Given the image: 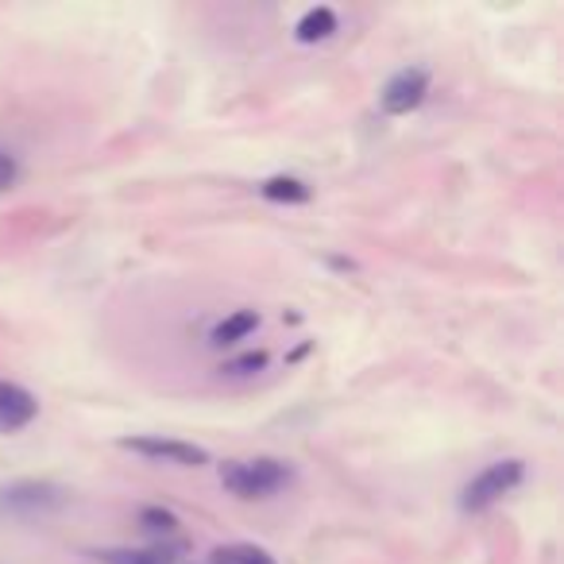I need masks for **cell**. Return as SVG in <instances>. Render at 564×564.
<instances>
[{
  "label": "cell",
  "instance_id": "obj_1",
  "mask_svg": "<svg viewBox=\"0 0 564 564\" xmlns=\"http://www.w3.org/2000/svg\"><path fill=\"white\" fill-rule=\"evenodd\" d=\"M298 479L294 464L279 457H256V460H229L221 464V484L229 487L236 499H271L282 487H291Z\"/></svg>",
  "mask_w": 564,
  "mask_h": 564
},
{
  "label": "cell",
  "instance_id": "obj_2",
  "mask_svg": "<svg viewBox=\"0 0 564 564\" xmlns=\"http://www.w3.org/2000/svg\"><path fill=\"white\" fill-rule=\"evenodd\" d=\"M526 479V464L522 460H495V464H487L479 476H472V484L460 491V511L467 514H484L491 511L503 495H511L514 487Z\"/></svg>",
  "mask_w": 564,
  "mask_h": 564
},
{
  "label": "cell",
  "instance_id": "obj_3",
  "mask_svg": "<svg viewBox=\"0 0 564 564\" xmlns=\"http://www.w3.org/2000/svg\"><path fill=\"white\" fill-rule=\"evenodd\" d=\"M425 98H430V70L425 66H406L383 86L380 108L387 116H410Z\"/></svg>",
  "mask_w": 564,
  "mask_h": 564
},
{
  "label": "cell",
  "instance_id": "obj_4",
  "mask_svg": "<svg viewBox=\"0 0 564 564\" xmlns=\"http://www.w3.org/2000/svg\"><path fill=\"white\" fill-rule=\"evenodd\" d=\"M62 507V491L51 484H12L0 487V514L12 518H39Z\"/></svg>",
  "mask_w": 564,
  "mask_h": 564
},
{
  "label": "cell",
  "instance_id": "obj_5",
  "mask_svg": "<svg viewBox=\"0 0 564 564\" xmlns=\"http://www.w3.org/2000/svg\"><path fill=\"white\" fill-rule=\"evenodd\" d=\"M120 449L140 452V457H148V460H167V464H182V467L209 464V452H205L202 445L170 441V437H124Z\"/></svg>",
  "mask_w": 564,
  "mask_h": 564
},
{
  "label": "cell",
  "instance_id": "obj_6",
  "mask_svg": "<svg viewBox=\"0 0 564 564\" xmlns=\"http://www.w3.org/2000/svg\"><path fill=\"white\" fill-rule=\"evenodd\" d=\"M39 414V402L36 395L20 383L0 380V433H16L24 425H31Z\"/></svg>",
  "mask_w": 564,
  "mask_h": 564
},
{
  "label": "cell",
  "instance_id": "obj_7",
  "mask_svg": "<svg viewBox=\"0 0 564 564\" xmlns=\"http://www.w3.org/2000/svg\"><path fill=\"white\" fill-rule=\"evenodd\" d=\"M259 329V313L256 309H236L229 313L225 321H217L209 333V344L213 348H229V344H240L244 336H252Z\"/></svg>",
  "mask_w": 564,
  "mask_h": 564
},
{
  "label": "cell",
  "instance_id": "obj_8",
  "mask_svg": "<svg viewBox=\"0 0 564 564\" xmlns=\"http://www.w3.org/2000/svg\"><path fill=\"white\" fill-rule=\"evenodd\" d=\"M336 36V12L329 4H318V9H309L306 16L298 20L294 27V39L298 43H325V39Z\"/></svg>",
  "mask_w": 564,
  "mask_h": 564
},
{
  "label": "cell",
  "instance_id": "obj_9",
  "mask_svg": "<svg viewBox=\"0 0 564 564\" xmlns=\"http://www.w3.org/2000/svg\"><path fill=\"white\" fill-rule=\"evenodd\" d=\"M259 194H264L267 202H279V205H306L309 197H313V190L294 175H274L259 185Z\"/></svg>",
  "mask_w": 564,
  "mask_h": 564
},
{
  "label": "cell",
  "instance_id": "obj_10",
  "mask_svg": "<svg viewBox=\"0 0 564 564\" xmlns=\"http://www.w3.org/2000/svg\"><path fill=\"white\" fill-rule=\"evenodd\" d=\"M182 556V546H155V549H140V553H113L108 564H178Z\"/></svg>",
  "mask_w": 564,
  "mask_h": 564
},
{
  "label": "cell",
  "instance_id": "obj_11",
  "mask_svg": "<svg viewBox=\"0 0 564 564\" xmlns=\"http://www.w3.org/2000/svg\"><path fill=\"white\" fill-rule=\"evenodd\" d=\"M209 564H274V556L259 546H225L213 553Z\"/></svg>",
  "mask_w": 564,
  "mask_h": 564
},
{
  "label": "cell",
  "instance_id": "obj_12",
  "mask_svg": "<svg viewBox=\"0 0 564 564\" xmlns=\"http://www.w3.org/2000/svg\"><path fill=\"white\" fill-rule=\"evenodd\" d=\"M140 526L151 529V534H178V514L167 511V507H143L140 511Z\"/></svg>",
  "mask_w": 564,
  "mask_h": 564
},
{
  "label": "cell",
  "instance_id": "obj_13",
  "mask_svg": "<svg viewBox=\"0 0 564 564\" xmlns=\"http://www.w3.org/2000/svg\"><path fill=\"white\" fill-rule=\"evenodd\" d=\"M267 368V352L264 348H256V352H244V356H236V360H229L225 363V375H236V380H244V375H256V371H264Z\"/></svg>",
  "mask_w": 564,
  "mask_h": 564
},
{
  "label": "cell",
  "instance_id": "obj_14",
  "mask_svg": "<svg viewBox=\"0 0 564 564\" xmlns=\"http://www.w3.org/2000/svg\"><path fill=\"white\" fill-rule=\"evenodd\" d=\"M16 178H20L16 155H9V151H0V194H4V190H12V185H16Z\"/></svg>",
  "mask_w": 564,
  "mask_h": 564
}]
</instances>
